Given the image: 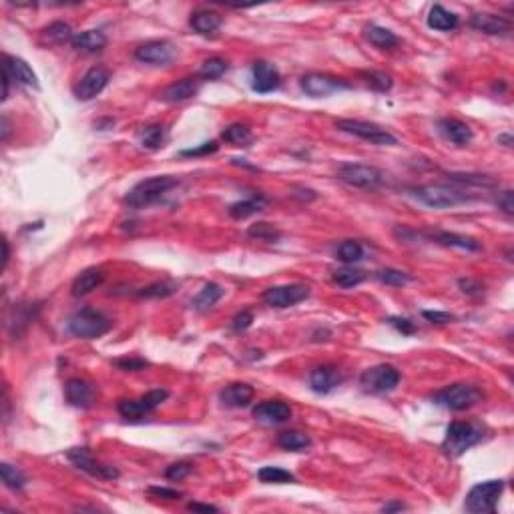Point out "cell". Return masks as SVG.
<instances>
[{
	"instance_id": "obj_1",
	"label": "cell",
	"mask_w": 514,
	"mask_h": 514,
	"mask_svg": "<svg viewBox=\"0 0 514 514\" xmlns=\"http://www.w3.org/2000/svg\"><path fill=\"white\" fill-rule=\"evenodd\" d=\"M66 328L75 337L95 339V337L105 336L111 330L112 321L95 307H80L68 318Z\"/></svg>"
},
{
	"instance_id": "obj_2",
	"label": "cell",
	"mask_w": 514,
	"mask_h": 514,
	"mask_svg": "<svg viewBox=\"0 0 514 514\" xmlns=\"http://www.w3.org/2000/svg\"><path fill=\"white\" fill-rule=\"evenodd\" d=\"M177 185V179L171 175H157L143 179L141 183H137L125 197V203L128 207L141 209L153 205L157 199H161L169 189H173Z\"/></svg>"
},
{
	"instance_id": "obj_3",
	"label": "cell",
	"mask_w": 514,
	"mask_h": 514,
	"mask_svg": "<svg viewBox=\"0 0 514 514\" xmlns=\"http://www.w3.org/2000/svg\"><path fill=\"white\" fill-rule=\"evenodd\" d=\"M412 195L420 203L434 209L456 207V205H464V203L474 199L470 193L462 191V189H454V187H446V185H424V187L414 189Z\"/></svg>"
},
{
	"instance_id": "obj_4",
	"label": "cell",
	"mask_w": 514,
	"mask_h": 514,
	"mask_svg": "<svg viewBox=\"0 0 514 514\" xmlns=\"http://www.w3.org/2000/svg\"><path fill=\"white\" fill-rule=\"evenodd\" d=\"M504 490V480L478 482L466 494L464 511L470 514H486L497 511L498 498Z\"/></svg>"
},
{
	"instance_id": "obj_5",
	"label": "cell",
	"mask_w": 514,
	"mask_h": 514,
	"mask_svg": "<svg viewBox=\"0 0 514 514\" xmlns=\"http://www.w3.org/2000/svg\"><path fill=\"white\" fill-rule=\"evenodd\" d=\"M480 440L482 430L478 426L470 422H452L446 428V438L442 442V448L448 456L456 458V456H462L466 450L476 446Z\"/></svg>"
},
{
	"instance_id": "obj_6",
	"label": "cell",
	"mask_w": 514,
	"mask_h": 514,
	"mask_svg": "<svg viewBox=\"0 0 514 514\" xmlns=\"http://www.w3.org/2000/svg\"><path fill=\"white\" fill-rule=\"evenodd\" d=\"M482 398L480 390L472 384H452L434 394V404L452 410V412H462L478 404Z\"/></svg>"
},
{
	"instance_id": "obj_7",
	"label": "cell",
	"mask_w": 514,
	"mask_h": 514,
	"mask_svg": "<svg viewBox=\"0 0 514 514\" xmlns=\"http://www.w3.org/2000/svg\"><path fill=\"white\" fill-rule=\"evenodd\" d=\"M336 127L344 133H350L358 139H364L372 145H380V147H392L398 145V139L386 131L384 127L376 125V123H368V121H360V119H339Z\"/></svg>"
},
{
	"instance_id": "obj_8",
	"label": "cell",
	"mask_w": 514,
	"mask_h": 514,
	"mask_svg": "<svg viewBox=\"0 0 514 514\" xmlns=\"http://www.w3.org/2000/svg\"><path fill=\"white\" fill-rule=\"evenodd\" d=\"M337 179L358 189H376L384 183L386 175L378 167H372V165L346 163L337 169Z\"/></svg>"
},
{
	"instance_id": "obj_9",
	"label": "cell",
	"mask_w": 514,
	"mask_h": 514,
	"mask_svg": "<svg viewBox=\"0 0 514 514\" xmlns=\"http://www.w3.org/2000/svg\"><path fill=\"white\" fill-rule=\"evenodd\" d=\"M398 384H400V372L390 364L368 368L360 378V386L368 394H388L396 390Z\"/></svg>"
},
{
	"instance_id": "obj_10",
	"label": "cell",
	"mask_w": 514,
	"mask_h": 514,
	"mask_svg": "<svg viewBox=\"0 0 514 514\" xmlns=\"http://www.w3.org/2000/svg\"><path fill=\"white\" fill-rule=\"evenodd\" d=\"M167 398H169V392L163 390V388H157V390L147 392L145 396L137 398V400H121L119 406H117V410H119L121 416L127 418V420H139L145 414L153 412L155 408H159Z\"/></svg>"
},
{
	"instance_id": "obj_11",
	"label": "cell",
	"mask_w": 514,
	"mask_h": 514,
	"mask_svg": "<svg viewBox=\"0 0 514 514\" xmlns=\"http://www.w3.org/2000/svg\"><path fill=\"white\" fill-rule=\"evenodd\" d=\"M309 298V288L304 284H289V286H273L263 291V302L272 307L284 309L298 305Z\"/></svg>"
},
{
	"instance_id": "obj_12",
	"label": "cell",
	"mask_w": 514,
	"mask_h": 514,
	"mask_svg": "<svg viewBox=\"0 0 514 514\" xmlns=\"http://www.w3.org/2000/svg\"><path fill=\"white\" fill-rule=\"evenodd\" d=\"M66 456H68V460L73 462L75 468H79V470L91 474V476H95V478H103V480H115V478H119V470L112 468V466L96 462L95 458L91 456L89 448H71Z\"/></svg>"
},
{
	"instance_id": "obj_13",
	"label": "cell",
	"mask_w": 514,
	"mask_h": 514,
	"mask_svg": "<svg viewBox=\"0 0 514 514\" xmlns=\"http://www.w3.org/2000/svg\"><path fill=\"white\" fill-rule=\"evenodd\" d=\"M302 89L305 91V95L318 98V96L334 95L337 91L350 89V85L344 79H337L332 75H325V73H309L302 79Z\"/></svg>"
},
{
	"instance_id": "obj_14",
	"label": "cell",
	"mask_w": 514,
	"mask_h": 514,
	"mask_svg": "<svg viewBox=\"0 0 514 514\" xmlns=\"http://www.w3.org/2000/svg\"><path fill=\"white\" fill-rule=\"evenodd\" d=\"M64 396L66 402L75 408H91L96 400V388L89 380H82V378H71L66 384H64Z\"/></svg>"
},
{
	"instance_id": "obj_15",
	"label": "cell",
	"mask_w": 514,
	"mask_h": 514,
	"mask_svg": "<svg viewBox=\"0 0 514 514\" xmlns=\"http://www.w3.org/2000/svg\"><path fill=\"white\" fill-rule=\"evenodd\" d=\"M175 57V50L167 41H149L135 50V59L147 64H169Z\"/></svg>"
},
{
	"instance_id": "obj_16",
	"label": "cell",
	"mask_w": 514,
	"mask_h": 514,
	"mask_svg": "<svg viewBox=\"0 0 514 514\" xmlns=\"http://www.w3.org/2000/svg\"><path fill=\"white\" fill-rule=\"evenodd\" d=\"M109 71H105L103 66H95L91 68L82 79H80L79 87H77V98L80 101H91L96 95H101L105 91V87L109 85Z\"/></svg>"
},
{
	"instance_id": "obj_17",
	"label": "cell",
	"mask_w": 514,
	"mask_h": 514,
	"mask_svg": "<svg viewBox=\"0 0 514 514\" xmlns=\"http://www.w3.org/2000/svg\"><path fill=\"white\" fill-rule=\"evenodd\" d=\"M2 73L8 75V79L15 80V82H20L24 87H34L38 89V79L34 75L31 66L27 61L18 59V57H10V54H4L2 57Z\"/></svg>"
},
{
	"instance_id": "obj_18",
	"label": "cell",
	"mask_w": 514,
	"mask_h": 514,
	"mask_svg": "<svg viewBox=\"0 0 514 514\" xmlns=\"http://www.w3.org/2000/svg\"><path fill=\"white\" fill-rule=\"evenodd\" d=\"M254 418L261 424H284L291 418V408L289 404L279 400L261 402L254 408Z\"/></svg>"
},
{
	"instance_id": "obj_19",
	"label": "cell",
	"mask_w": 514,
	"mask_h": 514,
	"mask_svg": "<svg viewBox=\"0 0 514 514\" xmlns=\"http://www.w3.org/2000/svg\"><path fill=\"white\" fill-rule=\"evenodd\" d=\"M251 75H254V91L256 93H272L281 82L277 68L273 64L265 63V61L254 63Z\"/></svg>"
},
{
	"instance_id": "obj_20",
	"label": "cell",
	"mask_w": 514,
	"mask_h": 514,
	"mask_svg": "<svg viewBox=\"0 0 514 514\" xmlns=\"http://www.w3.org/2000/svg\"><path fill=\"white\" fill-rule=\"evenodd\" d=\"M199 93V79L189 77V79H181L169 85L167 89L161 91L159 98L165 103H183V101H189L193 96Z\"/></svg>"
},
{
	"instance_id": "obj_21",
	"label": "cell",
	"mask_w": 514,
	"mask_h": 514,
	"mask_svg": "<svg viewBox=\"0 0 514 514\" xmlns=\"http://www.w3.org/2000/svg\"><path fill=\"white\" fill-rule=\"evenodd\" d=\"M342 382V376L334 366H318L309 374V388L318 394H330Z\"/></svg>"
},
{
	"instance_id": "obj_22",
	"label": "cell",
	"mask_w": 514,
	"mask_h": 514,
	"mask_svg": "<svg viewBox=\"0 0 514 514\" xmlns=\"http://www.w3.org/2000/svg\"><path fill=\"white\" fill-rule=\"evenodd\" d=\"M254 388L249 384H243V382H235V384L225 386L219 394V400L227 408H245L249 406L254 400Z\"/></svg>"
},
{
	"instance_id": "obj_23",
	"label": "cell",
	"mask_w": 514,
	"mask_h": 514,
	"mask_svg": "<svg viewBox=\"0 0 514 514\" xmlns=\"http://www.w3.org/2000/svg\"><path fill=\"white\" fill-rule=\"evenodd\" d=\"M470 24L476 29V31L484 32V34H506L511 31V20L504 18V16L490 15V13H478L470 18Z\"/></svg>"
},
{
	"instance_id": "obj_24",
	"label": "cell",
	"mask_w": 514,
	"mask_h": 514,
	"mask_svg": "<svg viewBox=\"0 0 514 514\" xmlns=\"http://www.w3.org/2000/svg\"><path fill=\"white\" fill-rule=\"evenodd\" d=\"M440 133L448 139L450 143L458 145V147H464L472 141V128L468 127L466 123L458 121V119H442L438 123Z\"/></svg>"
},
{
	"instance_id": "obj_25",
	"label": "cell",
	"mask_w": 514,
	"mask_h": 514,
	"mask_svg": "<svg viewBox=\"0 0 514 514\" xmlns=\"http://www.w3.org/2000/svg\"><path fill=\"white\" fill-rule=\"evenodd\" d=\"M189 24H191V29L195 32L209 36V34H215L221 29L223 18H221V15L213 13V10H197L189 18Z\"/></svg>"
},
{
	"instance_id": "obj_26",
	"label": "cell",
	"mask_w": 514,
	"mask_h": 514,
	"mask_svg": "<svg viewBox=\"0 0 514 514\" xmlns=\"http://www.w3.org/2000/svg\"><path fill=\"white\" fill-rule=\"evenodd\" d=\"M71 45L80 52H98L107 47V36L101 31H82L73 36Z\"/></svg>"
},
{
	"instance_id": "obj_27",
	"label": "cell",
	"mask_w": 514,
	"mask_h": 514,
	"mask_svg": "<svg viewBox=\"0 0 514 514\" xmlns=\"http://www.w3.org/2000/svg\"><path fill=\"white\" fill-rule=\"evenodd\" d=\"M364 36L369 41V45H374L380 50H392L400 45V38L390 31V29H384V27H378V24H368L364 29Z\"/></svg>"
},
{
	"instance_id": "obj_28",
	"label": "cell",
	"mask_w": 514,
	"mask_h": 514,
	"mask_svg": "<svg viewBox=\"0 0 514 514\" xmlns=\"http://www.w3.org/2000/svg\"><path fill=\"white\" fill-rule=\"evenodd\" d=\"M105 279V273L101 272L98 267H89L80 273L79 277L73 281V295L75 298H82L87 293H91L93 289H96Z\"/></svg>"
},
{
	"instance_id": "obj_29",
	"label": "cell",
	"mask_w": 514,
	"mask_h": 514,
	"mask_svg": "<svg viewBox=\"0 0 514 514\" xmlns=\"http://www.w3.org/2000/svg\"><path fill=\"white\" fill-rule=\"evenodd\" d=\"M428 27L440 32L454 31L458 27V16L446 10L440 4H434L432 8H430V13H428Z\"/></svg>"
},
{
	"instance_id": "obj_30",
	"label": "cell",
	"mask_w": 514,
	"mask_h": 514,
	"mask_svg": "<svg viewBox=\"0 0 514 514\" xmlns=\"http://www.w3.org/2000/svg\"><path fill=\"white\" fill-rule=\"evenodd\" d=\"M434 241L444 245V247H456V249H464V251H480L482 249L480 241L466 237V235H458V233H448V231L436 233Z\"/></svg>"
},
{
	"instance_id": "obj_31",
	"label": "cell",
	"mask_w": 514,
	"mask_h": 514,
	"mask_svg": "<svg viewBox=\"0 0 514 514\" xmlns=\"http://www.w3.org/2000/svg\"><path fill=\"white\" fill-rule=\"evenodd\" d=\"M223 298V288L215 281H209L203 286V289L193 298L191 305L197 311H205L211 305H215L219 300Z\"/></svg>"
},
{
	"instance_id": "obj_32",
	"label": "cell",
	"mask_w": 514,
	"mask_h": 514,
	"mask_svg": "<svg viewBox=\"0 0 514 514\" xmlns=\"http://www.w3.org/2000/svg\"><path fill=\"white\" fill-rule=\"evenodd\" d=\"M267 205V199L265 197H249V199H243L237 201L229 207V215L233 219H247L251 215H256L259 211H263Z\"/></svg>"
},
{
	"instance_id": "obj_33",
	"label": "cell",
	"mask_w": 514,
	"mask_h": 514,
	"mask_svg": "<svg viewBox=\"0 0 514 514\" xmlns=\"http://www.w3.org/2000/svg\"><path fill=\"white\" fill-rule=\"evenodd\" d=\"M277 444L288 452H302L311 446V438L300 430H286L277 436Z\"/></svg>"
},
{
	"instance_id": "obj_34",
	"label": "cell",
	"mask_w": 514,
	"mask_h": 514,
	"mask_svg": "<svg viewBox=\"0 0 514 514\" xmlns=\"http://www.w3.org/2000/svg\"><path fill=\"white\" fill-rule=\"evenodd\" d=\"M337 259L342 261V263H358L362 257H364V247L358 243V241L353 240H346L342 241L339 245H337V251H336Z\"/></svg>"
},
{
	"instance_id": "obj_35",
	"label": "cell",
	"mask_w": 514,
	"mask_h": 514,
	"mask_svg": "<svg viewBox=\"0 0 514 514\" xmlns=\"http://www.w3.org/2000/svg\"><path fill=\"white\" fill-rule=\"evenodd\" d=\"M257 478L265 484H289V482H295V476L284 470V468H277V466H263L259 472H257Z\"/></svg>"
},
{
	"instance_id": "obj_36",
	"label": "cell",
	"mask_w": 514,
	"mask_h": 514,
	"mask_svg": "<svg viewBox=\"0 0 514 514\" xmlns=\"http://www.w3.org/2000/svg\"><path fill=\"white\" fill-rule=\"evenodd\" d=\"M221 139H223L225 143H231L235 145V147H245V145L251 143L254 135H251V131L245 127V125L235 123V125H229V127L225 128L223 133H221Z\"/></svg>"
},
{
	"instance_id": "obj_37",
	"label": "cell",
	"mask_w": 514,
	"mask_h": 514,
	"mask_svg": "<svg viewBox=\"0 0 514 514\" xmlns=\"http://www.w3.org/2000/svg\"><path fill=\"white\" fill-rule=\"evenodd\" d=\"M332 279L336 281L339 288H355L366 279V273L353 267H342L332 273Z\"/></svg>"
},
{
	"instance_id": "obj_38",
	"label": "cell",
	"mask_w": 514,
	"mask_h": 514,
	"mask_svg": "<svg viewBox=\"0 0 514 514\" xmlns=\"http://www.w3.org/2000/svg\"><path fill=\"white\" fill-rule=\"evenodd\" d=\"M0 474H2L4 486L10 488V490H22L24 484H27V476L16 466L8 464V462H2L0 464Z\"/></svg>"
},
{
	"instance_id": "obj_39",
	"label": "cell",
	"mask_w": 514,
	"mask_h": 514,
	"mask_svg": "<svg viewBox=\"0 0 514 514\" xmlns=\"http://www.w3.org/2000/svg\"><path fill=\"white\" fill-rule=\"evenodd\" d=\"M139 137H141V145H143L145 149L155 151V149H159L165 143V127L163 125H147L141 131Z\"/></svg>"
},
{
	"instance_id": "obj_40",
	"label": "cell",
	"mask_w": 514,
	"mask_h": 514,
	"mask_svg": "<svg viewBox=\"0 0 514 514\" xmlns=\"http://www.w3.org/2000/svg\"><path fill=\"white\" fill-rule=\"evenodd\" d=\"M448 179L456 185H474V187H494L497 181L488 175H472V173H448Z\"/></svg>"
},
{
	"instance_id": "obj_41",
	"label": "cell",
	"mask_w": 514,
	"mask_h": 514,
	"mask_svg": "<svg viewBox=\"0 0 514 514\" xmlns=\"http://www.w3.org/2000/svg\"><path fill=\"white\" fill-rule=\"evenodd\" d=\"M177 291V284L175 281H171V279H163V281H155V284H151V286H147V288L139 289V295L141 298H169V295H173Z\"/></svg>"
},
{
	"instance_id": "obj_42",
	"label": "cell",
	"mask_w": 514,
	"mask_h": 514,
	"mask_svg": "<svg viewBox=\"0 0 514 514\" xmlns=\"http://www.w3.org/2000/svg\"><path fill=\"white\" fill-rule=\"evenodd\" d=\"M225 71H227V61L221 57H211L205 63L201 64V71H199V77L205 80H215L219 77H223Z\"/></svg>"
},
{
	"instance_id": "obj_43",
	"label": "cell",
	"mask_w": 514,
	"mask_h": 514,
	"mask_svg": "<svg viewBox=\"0 0 514 514\" xmlns=\"http://www.w3.org/2000/svg\"><path fill=\"white\" fill-rule=\"evenodd\" d=\"M73 31L66 22H52L50 27L45 29V38L48 43H54V45H63L66 41H73Z\"/></svg>"
},
{
	"instance_id": "obj_44",
	"label": "cell",
	"mask_w": 514,
	"mask_h": 514,
	"mask_svg": "<svg viewBox=\"0 0 514 514\" xmlns=\"http://www.w3.org/2000/svg\"><path fill=\"white\" fill-rule=\"evenodd\" d=\"M247 235H249V237H254V240L275 243V241L281 237V231H279V229H275V227L270 223H256L247 229Z\"/></svg>"
},
{
	"instance_id": "obj_45",
	"label": "cell",
	"mask_w": 514,
	"mask_h": 514,
	"mask_svg": "<svg viewBox=\"0 0 514 514\" xmlns=\"http://www.w3.org/2000/svg\"><path fill=\"white\" fill-rule=\"evenodd\" d=\"M376 277L386 284V286H394V288H402L410 281V275L408 273L400 272V270H392V267H386V270H380L376 272Z\"/></svg>"
},
{
	"instance_id": "obj_46",
	"label": "cell",
	"mask_w": 514,
	"mask_h": 514,
	"mask_svg": "<svg viewBox=\"0 0 514 514\" xmlns=\"http://www.w3.org/2000/svg\"><path fill=\"white\" fill-rule=\"evenodd\" d=\"M364 80H366V85L372 87L374 91H380V93H386V91H390L392 89V77L390 75H386V73H366V75H362Z\"/></svg>"
},
{
	"instance_id": "obj_47",
	"label": "cell",
	"mask_w": 514,
	"mask_h": 514,
	"mask_svg": "<svg viewBox=\"0 0 514 514\" xmlns=\"http://www.w3.org/2000/svg\"><path fill=\"white\" fill-rule=\"evenodd\" d=\"M191 470L193 464H189V462H175V464L167 466L165 478L167 480H183V478H187L191 474Z\"/></svg>"
},
{
	"instance_id": "obj_48",
	"label": "cell",
	"mask_w": 514,
	"mask_h": 514,
	"mask_svg": "<svg viewBox=\"0 0 514 514\" xmlns=\"http://www.w3.org/2000/svg\"><path fill=\"white\" fill-rule=\"evenodd\" d=\"M115 366L123 372H141V369L149 368V362L143 358H121V360H115Z\"/></svg>"
},
{
	"instance_id": "obj_49",
	"label": "cell",
	"mask_w": 514,
	"mask_h": 514,
	"mask_svg": "<svg viewBox=\"0 0 514 514\" xmlns=\"http://www.w3.org/2000/svg\"><path fill=\"white\" fill-rule=\"evenodd\" d=\"M149 494L153 498H161V500H179L181 492L175 488H165V486H151Z\"/></svg>"
},
{
	"instance_id": "obj_50",
	"label": "cell",
	"mask_w": 514,
	"mask_h": 514,
	"mask_svg": "<svg viewBox=\"0 0 514 514\" xmlns=\"http://www.w3.org/2000/svg\"><path fill=\"white\" fill-rule=\"evenodd\" d=\"M219 145L215 141H209V143H203L201 147H195V149H187V151H181L183 157H201V155H209V153H215Z\"/></svg>"
},
{
	"instance_id": "obj_51",
	"label": "cell",
	"mask_w": 514,
	"mask_h": 514,
	"mask_svg": "<svg viewBox=\"0 0 514 514\" xmlns=\"http://www.w3.org/2000/svg\"><path fill=\"white\" fill-rule=\"evenodd\" d=\"M497 205H498V209H502V211H504L506 215H513V213H514L513 191H511V189H506V191L498 193Z\"/></svg>"
},
{
	"instance_id": "obj_52",
	"label": "cell",
	"mask_w": 514,
	"mask_h": 514,
	"mask_svg": "<svg viewBox=\"0 0 514 514\" xmlns=\"http://www.w3.org/2000/svg\"><path fill=\"white\" fill-rule=\"evenodd\" d=\"M458 288L462 289L464 293H468V295H480L482 291H484L480 281L470 279V277H462V279H458Z\"/></svg>"
},
{
	"instance_id": "obj_53",
	"label": "cell",
	"mask_w": 514,
	"mask_h": 514,
	"mask_svg": "<svg viewBox=\"0 0 514 514\" xmlns=\"http://www.w3.org/2000/svg\"><path fill=\"white\" fill-rule=\"evenodd\" d=\"M388 323L394 325V328H396L398 332H402L404 336H412V334L416 332V325H414L410 320H406V318H390Z\"/></svg>"
},
{
	"instance_id": "obj_54",
	"label": "cell",
	"mask_w": 514,
	"mask_h": 514,
	"mask_svg": "<svg viewBox=\"0 0 514 514\" xmlns=\"http://www.w3.org/2000/svg\"><path fill=\"white\" fill-rule=\"evenodd\" d=\"M251 321H254V314L251 311H241V314H237L233 318V330L235 332H245L251 325Z\"/></svg>"
},
{
	"instance_id": "obj_55",
	"label": "cell",
	"mask_w": 514,
	"mask_h": 514,
	"mask_svg": "<svg viewBox=\"0 0 514 514\" xmlns=\"http://www.w3.org/2000/svg\"><path fill=\"white\" fill-rule=\"evenodd\" d=\"M422 316H424L428 321H432V323H438V325L450 323V321L454 320V316H452V314H446V311H422Z\"/></svg>"
},
{
	"instance_id": "obj_56",
	"label": "cell",
	"mask_w": 514,
	"mask_h": 514,
	"mask_svg": "<svg viewBox=\"0 0 514 514\" xmlns=\"http://www.w3.org/2000/svg\"><path fill=\"white\" fill-rule=\"evenodd\" d=\"M189 511H195V513H217L215 506H211V504H197V502L189 504Z\"/></svg>"
},
{
	"instance_id": "obj_57",
	"label": "cell",
	"mask_w": 514,
	"mask_h": 514,
	"mask_svg": "<svg viewBox=\"0 0 514 514\" xmlns=\"http://www.w3.org/2000/svg\"><path fill=\"white\" fill-rule=\"evenodd\" d=\"M8 135H10V125H8L6 115H2V141H6V139H8Z\"/></svg>"
},
{
	"instance_id": "obj_58",
	"label": "cell",
	"mask_w": 514,
	"mask_h": 514,
	"mask_svg": "<svg viewBox=\"0 0 514 514\" xmlns=\"http://www.w3.org/2000/svg\"><path fill=\"white\" fill-rule=\"evenodd\" d=\"M406 506L402 504V502H392V504H386L384 508H382V513H392V511H404Z\"/></svg>"
},
{
	"instance_id": "obj_59",
	"label": "cell",
	"mask_w": 514,
	"mask_h": 514,
	"mask_svg": "<svg viewBox=\"0 0 514 514\" xmlns=\"http://www.w3.org/2000/svg\"><path fill=\"white\" fill-rule=\"evenodd\" d=\"M2 247H4V257H2V267L8 265V257H10V251H8V241H2Z\"/></svg>"
}]
</instances>
